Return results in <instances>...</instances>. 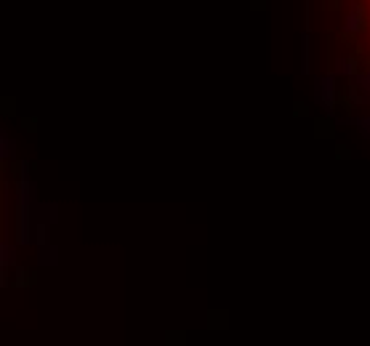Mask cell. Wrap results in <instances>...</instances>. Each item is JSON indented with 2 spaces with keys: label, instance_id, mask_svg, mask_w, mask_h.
I'll return each mask as SVG.
<instances>
[{
  "label": "cell",
  "instance_id": "cell-4",
  "mask_svg": "<svg viewBox=\"0 0 370 346\" xmlns=\"http://www.w3.org/2000/svg\"><path fill=\"white\" fill-rule=\"evenodd\" d=\"M349 123H354V125H359V133H362V136H367V139H370V117H359V120H349Z\"/></svg>",
  "mask_w": 370,
  "mask_h": 346
},
{
  "label": "cell",
  "instance_id": "cell-1",
  "mask_svg": "<svg viewBox=\"0 0 370 346\" xmlns=\"http://www.w3.org/2000/svg\"><path fill=\"white\" fill-rule=\"evenodd\" d=\"M320 104L325 109L336 107V80H333V78H325L320 83Z\"/></svg>",
  "mask_w": 370,
  "mask_h": 346
},
{
  "label": "cell",
  "instance_id": "cell-3",
  "mask_svg": "<svg viewBox=\"0 0 370 346\" xmlns=\"http://www.w3.org/2000/svg\"><path fill=\"white\" fill-rule=\"evenodd\" d=\"M338 72L344 75H357V56H346V59L338 61Z\"/></svg>",
  "mask_w": 370,
  "mask_h": 346
},
{
  "label": "cell",
  "instance_id": "cell-2",
  "mask_svg": "<svg viewBox=\"0 0 370 346\" xmlns=\"http://www.w3.org/2000/svg\"><path fill=\"white\" fill-rule=\"evenodd\" d=\"M346 30H349V32H362V30H367V24H365V16H359V14H351V16L346 19Z\"/></svg>",
  "mask_w": 370,
  "mask_h": 346
},
{
  "label": "cell",
  "instance_id": "cell-5",
  "mask_svg": "<svg viewBox=\"0 0 370 346\" xmlns=\"http://www.w3.org/2000/svg\"><path fill=\"white\" fill-rule=\"evenodd\" d=\"M338 157H349V149L346 147H338Z\"/></svg>",
  "mask_w": 370,
  "mask_h": 346
}]
</instances>
